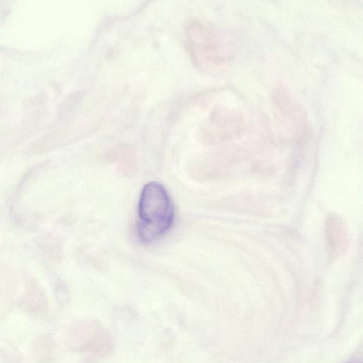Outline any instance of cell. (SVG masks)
<instances>
[{
    "instance_id": "1",
    "label": "cell",
    "mask_w": 363,
    "mask_h": 363,
    "mask_svg": "<svg viewBox=\"0 0 363 363\" xmlns=\"http://www.w3.org/2000/svg\"><path fill=\"white\" fill-rule=\"evenodd\" d=\"M186 37L191 57L201 70L217 72L231 61L232 43L225 34L215 28L194 20L187 27Z\"/></svg>"
},
{
    "instance_id": "2",
    "label": "cell",
    "mask_w": 363,
    "mask_h": 363,
    "mask_svg": "<svg viewBox=\"0 0 363 363\" xmlns=\"http://www.w3.org/2000/svg\"><path fill=\"white\" fill-rule=\"evenodd\" d=\"M173 220L174 207L166 189L157 182L147 184L138 203L139 240L145 243L157 240L170 228Z\"/></svg>"
},
{
    "instance_id": "3",
    "label": "cell",
    "mask_w": 363,
    "mask_h": 363,
    "mask_svg": "<svg viewBox=\"0 0 363 363\" xmlns=\"http://www.w3.org/2000/svg\"><path fill=\"white\" fill-rule=\"evenodd\" d=\"M245 114L236 108L219 106L211 113L201 128V138L207 144L232 141L247 129Z\"/></svg>"
},
{
    "instance_id": "4",
    "label": "cell",
    "mask_w": 363,
    "mask_h": 363,
    "mask_svg": "<svg viewBox=\"0 0 363 363\" xmlns=\"http://www.w3.org/2000/svg\"><path fill=\"white\" fill-rule=\"evenodd\" d=\"M276 109L291 137L296 140L306 138L310 131L304 108L293 92L284 84L277 86L273 95Z\"/></svg>"
},
{
    "instance_id": "5",
    "label": "cell",
    "mask_w": 363,
    "mask_h": 363,
    "mask_svg": "<svg viewBox=\"0 0 363 363\" xmlns=\"http://www.w3.org/2000/svg\"><path fill=\"white\" fill-rule=\"evenodd\" d=\"M325 235L329 251L335 257L344 255L350 245L347 225L338 216H329L325 221Z\"/></svg>"
}]
</instances>
